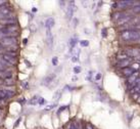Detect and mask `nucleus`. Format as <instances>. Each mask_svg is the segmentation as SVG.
I'll return each mask as SVG.
<instances>
[{
    "label": "nucleus",
    "mask_w": 140,
    "mask_h": 129,
    "mask_svg": "<svg viewBox=\"0 0 140 129\" xmlns=\"http://www.w3.org/2000/svg\"><path fill=\"white\" fill-rule=\"evenodd\" d=\"M101 36H102V38H105V37L107 36V30H106L105 28L102 29V31H101Z\"/></svg>",
    "instance_id": "4be33fe9"
},
{
    "label": "nucleus",
    "mask_w": 140,
    "mask_h": 129,
    "mask_svg": "<svg viewBox=\"0 0 140 129\" xmlns=\"http://www.w3.org/2000/svg\"><path fill=\"white\" fill-rule=\"evenodd\" d=\"M53 77H54L53 75H50V76L46 77V78H45V80H44V82H45V83H50V82L53 80Z\"/></svg>",
    "instance_id": "a211bd4d"
},
{
    "label": "nucleus",
    "mask_w": 140,
    "mask_h": 129,
    "mask_svg": "<svg viewBox=\"0 0 140 129\" xmlns=\"http://www.w3.org/2000/svg\"><path fill=\"white\" fill-rule=\"evenodd\" d=\"M82 71V69L80 68V67H76V68H74V72L75 73H80Z\"/></svg>",
    "instance_id": "a878e982"
},
{
    "label": "nucleus",
    "mask_w": 140,
    "mask_h": 129,
    "mask_svg": "<svg viewBox=\"0 0 140 129\" xmlns=\"http://www.w3.org/2000/svg\"><path fill=\"white\" fill-rule=\"evenodd\" d=\"M23 86H24L25 88H28V83H27V82H25V83H23Z\"/></svg>",
    "instance_id": "7c9ffc66"
},
{
    "label": "nucleus",
    "mask_w": 140,
    "mask_h": 129,
    "mask_svg": "<svg viewBox=\"0 0 140 129\" xmlns=\"http://www.w3.org/2000/svg\"><path fill=\"white\" fill-rule=\"evenodd\" d=\"M118 58L120 61H125V59H129V55L127 53H119L118 54Z\"/></svg>",
    "instance_id": "4468645a"
},
{
    "label": "nucleus",
    "mask_w": 140,
    "mask_h": 129,
    "mask_svg": "<svg viewBox=\"0 0 140 129\" xmlns=\"http://www.w3.org/2000/svg\"><path fill=\"white\" fill-rule=\"evenodd\" d=\"M134 72H136L135 70H133L131 67H127V68H124V69H122V73L126 76V77H129V76H131Z\"/></svg>",
    "instance_id": "6e6552de"
},
{
    "label": "nucleus",
    "mask_w": 140,
    "mask_h": 129,
    "mask_svg": "<svg viewBox=\"0 0 140 129\" xmlns=\"http://www.w3.org/2000/svg\"><path fill=\"white\" fill-rule=\"evenodd\" d=\"M80 45L83 46V47H86V46L89 45V42H88L87 40H81V41H80Z\"/></svg>",
    "instance_id": "6ab92c4d"
},
{
    "label": "nucleus",
    "mask_w": 140,
    "mask_h": 129,
    "mask_svg": "<svg viewBox=\"0 0 140 129\" xmlns=\"http://www.w3.org/2000/svg\"><path fill=\"white\" fill-rule=\"evenodd\" d=\"M138 78H139V72L136 71V72H134L131 76H129V77L127 78V84H128V85H132Z\"/></svg>",
    "instance_id": "423d86ee"
},
{
    "label": "nucleus",
    "mask_w": 140,
    "mask_h": 129,
    "mask_svg": "<svg viewBox=\"0 0 140 129\" xmlns=\"http://www.w3.org/2000/svg\"><path fill=\"white\" fill-rule=\"evenodd\" d=\"M46 102H45V100L44 98H41V97H39V100H38V104L39 105H44Z\"/></svg>",
    "instance_id": "393cba45"
},
{
    "label": "nucleus",
    "mask_w": 140,
    "mask_h": 129,
    "mask_svg": "<svg viewBox=\"0 0 140 129\" xmlns=\"http://www.w3.org/2000/svg\"><path fill=\"white\" fill-rule=\"evenodd\" d=\"M139 67L140 66L138 63H134V64L131 66V68H132L133 70H135V71H138V70H139Z\"/></svg>",
    "instance_id": "412c9836"
},
{
    "label": "nucleus",
    "mask_w": 140,
    "mask_h": 129,
    "mask_svg": "<svg viewBox=\"0 0 140 129\" xmlns=\"http://www.w3.org/2000/svg\"><path fill=\"white\" fill-rule=\"evenodd\" d=\"M72 80H73V81H77V80H78V78H77L76 76H74V77L72 78Z\"/></svg>",
    "instance_id": "473e14b6"
},
{
    "label": "nucleus",
    "mask_w": 140,
    "mask_h": 129,
    "mask_svg": "<svg viewBox=\"0 0 140 129\" xmlns=\"http://www.w3.org/2000/svg\"><path fill=\"white\" fill-rule=\"evenodd\" d=\"M100 78H101V75H100V74H96V75H95V80H96V81L100 80Z\"/></svg>",
    "instance_id": "c85d7f7f"
},
{
    "label": "nucleus",
    "mask_w": 140,
    "mask_h": 129,
    "mask_svg": "<svg viewBox=\"0 0 140 129\" xmlns=\"http://www.w3.org/2000/svg\"><path fill=\"white\" fill-rule=\"evenodd\" d=\"M86 129H93V128H92V126H91V125H89V124H88V125L86 126Z\"/></svg>",
    "instance_id": "2f4dec72"
},
{
    "label": "nucleus",
    "mask_w": 140,
    "mask_h": 129,
    "mask_svg": "<svg viewBox=\"0 0 140 129\" xmlns=\"http://www.w3.org/2000/svg\"><path fill=\"white\" fill-rule=\"evenodd\" d=\"M131 28H133V30H136V31L140 30V19L139 18L137 19V22H136V23H135Z\"/></svg>",
    "instance_id": "2eb2a0df"
},
{
    "label": "nucleus",
    "mask_w": 140,
    "mask_h": 129,
    "mask_svg": "<svg viewBox=\"0 0 140 129\" xmlns=\"http://www.w3.org/2000/svg\"><path fill=\"white\" fill-rule=\"evenodd\" d=\"M76 43H77V39H76V38L72 39V40H71V47H72V48H74V47H75V45H76Z\"/></svg>",
    "instance_id": "b1692460"
},
{
    "label": "nucleus",
    "mask_w": 140,
    "mask_h": 129,
    "mask_svg": "<svg viewBox=\"0 0 140 129\" xmlns=\"http://www.w3.org/2000/svg\"><path fill=\"white\" fill-rule=\"evenodd\" d=\"M16 26L15 25H12V26H6L2 29H0V34H3V35H8V34H11V33H14L16 32Z\"/></svg>",
    "instance_id": "20e7f679"
},
{
    "label": "nucleus",
    "mask_w": 140,
    "mask_h": 129,
    "mask_svg": "<svg viewBox=\"0 0 140 129\" xmlns=\"http://www.w3.org/2000/svg\"><path fill=\"white\" fill-rule=\"evenodd\" d=\"M134 3V1H131V0H124V1H120L119 2V6L121 7H125V6H128L130 4Z\"/></svg>",
    "instance_id": "ddd939ff"
},
{
    "label": "nucleus",
    "mask_w": 140,
    "mask_h": 129,
    "mask_svg": "<svg viewBox=\"0 0 140 129\" xmlns=\"http://www.w3.org/2000/svg\"><path fill=\"white\" fill-rule=\"evenodd\" d=\"M5 3H6V1H3V0H0V7H1V6H3L2 4H5Z\"/></svg>",
    "instance_id": "c756f323"
},
{
    "label": "nucleus",
    "mask_w": 140,
    "mask_h": 129,
    "mask_svg": "<svg viewBox=\"0 0 140 129\" xmlns=\"http://www.w3.org/2000/svg\"><path fill=\"white\" fill-rule=\"evenodd\" d=\"M45 26H46V28H47V30H50L53 26H54V19L52 18V17H49L47 21H46V23H45Z\"/></svg>",
    "instance_id": "9b49d317"
},
{
    "label": "nucleus",
    "mask_w": 140,
    "mask_h": 129,
    "mask_svg": "<svg viewBox=\"0 0 140 129\" xmlns=\"http://www.w3.org/2000/svg\"><path fill=\"white\" fill-rule=\"evenodd\" d=\"M46 41H47V44L49 45V47L51 48L52 47V44H53V37L50 33V30H47V38H46Z\"/></svg>",
    "instance_id": "9d476101"
},
{
    "label": "nucleus",
    "mask_w": 140,
    "mask_h": 129,
    "mask_svg": "<svg viewBox=\"0 0 140 129\" xmlns=\"http://www.w3.org/2000/svg\"><path fill=\"white\" fill-rule=\"evenodd\" d=\"M1 23L5 26H12V25H15L16 19L14 17H7V18H3L1 21Z\"/></svg>",
    "instance_id": "0eeeda50"
},
{
    "label": "nucleus",
    "mask_w": 140,
    "mask_h": 129,
    "mask_svg": "<svg viewBox=\"0 0 140 129\" xmlns=\"http://www.w3.org/2000/svg\"><path fill=\"white\" fill-rule=\"evenodd\" d=\"M2 49V45H1V43H0V50Z\"/></svg>",
    "instance_id": "f704fd0d"
},
{
    "label": "nucleus",
    "mask_w": 140,
    "mask_h": 129,
    "mask_svg": "<svg viewBox=\"0 0 140 129\" xmlns=\"http://www.w3.org/2000/svg\"><path fill=\"white\" fill-rule=\"evenodd\" d=\"M72 62H73V63H77V62H78V56H77V55L72 56Z\"/></svg>",
    "instance_id": "cd10ccee"
},
{
    "label": "nucleus",
    "mask_w": 140,
    "mask_h": 129,
    "mask_svg": "<svg viewBox=\"0 0 140 129\" xmlns=\"http://www.w3.org/2000/svg\"><path fill=\"white\" fill-rule=\"evenodd\" d=\"M38 100H39V97H38V96H34V97L31 100L30 104H31V105H35V104H37V103H38Z\"/></svg>",
    "instance_id": "aec40b11"
},
{
    "label": "nucleus",
    "mask_w": 140,
    "mask_h": 129,
    "mask_svg": "<svg viewBox=\"0 0 140 129\" xmlns=\"http://www.w3.org/2000/svg\"><path fill=\"white\" fill-rule=\"evenodd\" d=\"M0 17H2V16H1V15H0Z\"/></svg>",
    "instance_id": "e433bc0d"
},
{
    "label": "nucleus",
    "mask_w": 140,
    "mask_h": 129,
    "mask_svg": "<svg viewBox=\"0 0 140 129\" xmlns=\"http://www.w3.org/2000/svg\"><path fill=\"white\" fill-rule=\"evenodd\" d=\"M120 36L123 40H135L140 38V32L136 30H124Z\"/></svg>",
    "instance_id": "f257e3e1"
},
{
    "label": "nucleus",
    "mask_w": 140,
    "mask_h": 129,
    "mask_svg": "<svg viewBox=\"0 0 140 129\" xmlns=\"http://www.w3.org/2000/svg\"><path fill=\"white\" fill-rule=\"evenodd\" d=\"M73 13H74V2H70V5H69L68 11H67V17L69 19L73 17Z\"/></svg>",
    "instance_id": "1a4fd4ad"
},
{
    "label": "nucleus",
    "mask_w": 140,
    "mask_h": 129,
    "mask_svg": "<svg viewBox=\"0 0 140 129\" xmlns=\"http://www.w3.org/2000/svg\"><path fill=\"white\" fill-rule=\"evenodd\" d=\"M1 58H2V62H4L5 64H8V65H14L15 64V57L11 54L4 53L1 55Z\"/></svg>",
    "instance_id": "39448f33"
},
{
    "label": "nucleus",
    "mask_w": 140,
    "mask_h": 129,
    "mask_svg": "<svg viewBox=\"0 0 140 129\" xmlns=\"http://www.w3.org/2000/svg\"><path fill=\"white\" fill-rule=\"evenodd\" d=\"M3 83L6 85H11V84H13V80H12V78H5Z\"/></svg>",
    "instance_id": "dca6fc26"
},
{
    "label": "nucleus",
    "mask_w": 140,
    "mask_h": 129,
    "mask_svg": "<svg viewBox=\"0 0 140 129\" xmlns=\"http://www.w3.org/2000/svg\"><path fill=\"white\" fill-rule=\"evenodd\" d=\"M5 69H6L5 63L4 62H0V71H5Z\"/></svg>",
    "instance_id": "5701e85b"
},
{
    "label": "nucleus",
    "mask_w": 140,
    "mask_h": 129,
    "mask_svg": "<svg viewBox=\"0 0 140 129\" xmlns=\"http://www.w3.org/2000/svg\"><path fill=\"white\" fill-rule=\"evenodd\" d=\"M0 43H1V45H5V46H14V45H16L17 41H16L15 37L8 36V37L2 38L1 41H0Z\"/></svg>",
    "instance_id": "f03ea898"
},
{
    "label": "nucleus",
    "mask_w": 140,
    "mask_h": 129,
    "mask_svg": "<svg viewBox=\"0 0 140 129\" xmlns=\"http://www.w3.org/2000/svg\"><path fill=\"white\" fill-rule=\"evenodd\" d=\"M57 61H58L57 57H53V58H52V65H53V66H56V65H57Z\"/></svg>",
    "instance_id": "bb28decb"
},
{
    "label": "nucleus",
    "mask_w": 140,
    "mask_h": 129,
    "mask_svg": "<svg viewBox=\"0 0 140 129\" xmlns=\"http://www.w3.org/2000/svg\"><path fill=\"white\" fill-rule=\"evenodd\" d=\"M1 111H2V109H1V108H0V113H1Z\"/></svg>",
    "instance_id": "c9c22d12"
},
{
    "label": "nucleus",
    "mask_w": 140,
    "mask_h": 129,
    "mask_svg": "<svg viewBox=\"0 0 140 129\" xmlns=\"http://www.w3.org/2000/svg\"><path fill=\"white\" fill-rule=\"evenodd\" d=\"M132 11L134 13H140V4H136L133 8H132Z\"/></svg>",
    "instance_id": "f3484780"
},
{
    "label": "nucleus",
    "mask_w": 140,
    "mask_h": 129,
    "mask_svg": "<svg viewBox=\"0 0 140 129\" xmlns=\"http://www.w3.org/2000/svg\"><path fill=\"white\" fill-rule=\"evenodd\" d=\"M129 65H130V61H129V59H125V61H120V62H119V66H120L122 69L129 67Z\"/></svg>",
    "instance_id": "f8f14e48"
},
{
    "label": "nucleus",
    "mask_w": 140,
    "mask_h": 129,
    "mask_svg": "<svg viewBox=\"0 0 140 129\" xmlns=\"http://www.w3.org/2000/svg\"><path fill=\"white\" fill-rule=\"evenodd\" d=\"M70 129H77V127H75V126H71Z\"/></svg>",
    "instance_id": "72a5a7b5"
},
{
    "label": "nucleus",
    "mask_w": 140,
    "mask_h": 129,
    "mask_svg": "<svg viewBox=\"0 0 140 129\" xmlns=\"http://www.w3.org/2000/svg\"><path fill=\"white\" fill-rule=\"evenodd\" d=\"M132 18H133L132 15H128V14H125V13H124V14H123V15H122L118 21H117V25L120 26V27H122V26L128 24Z\"/></svg>",
    "instance_id": "7ed1b4c3"
}]
</instances>
